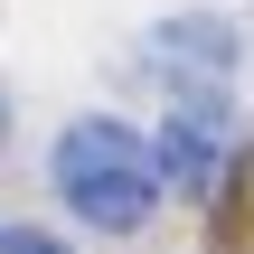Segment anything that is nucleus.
<instances>
[{
	"instance_id": "obj_1",
	"label": "nucleus",
	"mask_w": 254,
	"mask_h": 254,
	"mask_svg": "<svg viewBox=\"0 0 254 254\" xmlns=\"http://www.w3.org/2000/svg\"><path fill=\"white\" fill-rule=\"evenodd\" d=\"M47 189L75 226L94 236H141L170 198V160H160V132L123 123V113H75L57 123L47 141Z\"/></svg>"
},
{
	"instance_id": "obj_2",
	"label": "nucleus",
	"mask_w": 254,
	"mask_h": 254,
	"mask_svg": "<svg viewBox=\"0 0 254 254\" xmlns=\"http://www.w3.org/2000/svg\"><path fill=\"white\" fill-rule=\"evenodd\" d=\"M236 66H245V28L226 9H170L141 28V75L170 94V104H198V94H236Z\"/></svg>"
},
{
	"instance_id": "obj_3",
	"label": "nucleus",
	"mask_w": 254,
	"mask_h": 254,
	"mask_svg": "<svg viewBox=\"0 0 254 254\" xmlns=\"http://www.w3.org/2000/svg\"><path fill=\"white\" fill-rule=\"evenodd\" d=\"M160 160H170V189L207 207V198L226 189V170H236V104H226V94L170 104V113H160Z\"/></svg>"
},
{
	"instance_id": "obj_4",
	"label": "nucleus",
	"mask_w": 254,
	"mask_h": 254,
	"mask_svg": "<svg viewBox=\"0 0 254 254\" xmlns=\"http://www.w3.org/2000/svg\"><path fill=\"white\" fill-rule=\"evenodd\" d=\"M0 254H75L57 226H0Z\"/></svg>"
},
{
	"instance_id": "obj_5",
	"label": "nucleus",
	"mask_w": 254,
	"mask_h": 254,
	"mask_svg": "<svg viewBox=\"0 0 254 254\" xmlns=\"http://www.w3.org/2000/svg\"><path fill=\"white\" fill-rule=\"evenodd\" d=\"M0 151H9V94H0Z\"/></svg>"
}]
</instances>
